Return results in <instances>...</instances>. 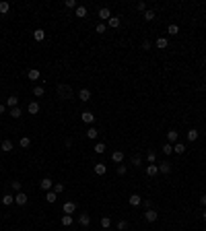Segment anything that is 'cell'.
Listing matches in <instances>:
<instances>
[{
    "instance_id": "6da1fadb",
    "label": "cell",
    "mask_w": 206,
    "mask_h": 231,
    "mask_svg": "<svg viewBox=\"0 0 206 231\" xmlns=\"http://www.w3.org/2000/svg\"><path fill=\"white\" fill-rule=\"evenodd\" d=\"M56 93H58L60 99H70L72 97V87H70L68 83H60L58 89H56Z\"/></svg>"
},
{
    "instance_id": "7a4b0ae2",
    "label": "cell",
    "mask_w": 206,
    "mask_h": 231,
    "mask_svg": "<svg viewBox=\"0 0 206 231\" xmlns=\"http://www.w3.org/2000/svg\"><path fill=\"white\" fill-rule=\"evenodd\" d=\"M159 219V213L155 211V208H147V213H144V221L147 223H155Z\"/></svg>"
},
{
    "instance_id": "3957f363",
    "label": "cell",
    "mask_w": 206,
    "mask_h": 231,
    "mask_svg": "<svg viewBox=\"0 0 206 231\" xmlns=\"http://www.w3.org/2000/svg\"><path fill=\"white\" fill-rule=\"evenodd\" d=\"M62 211H64V215H72L74 211H76V202H72V200H68V202H64V207H62Z\"/></svg>"
},
{
    "instance_id": "277c9868",
    "label": "cell",
    "mask_w": 206,
    "mask_h": 231,
    "mask_svg": "<svg viewBox=\"0 0 206 231\" xmlns=\"http://www.w3.org/2000/svg\"><path fill=\"white\" fill-rule=\"evenodd\" d=\"M27 200H29V198H27V194H25V192H17V194H15V202L19 204V207H25V204H27Z\"/></svg>"
},
{
    "instance_id": "5b68a950",
    "label": "cell",
    "mask_w": 206,
    "mask_h": 231,
    "mask_svg": "<svg viewBox=\"0 0 206 231\" xmlns=\"http://www.w3.org/2000/svg\"><path fill=\"white\" fill-rule=\"evenodd\" d=\"M97 15H99V19H101V21H109V19H111V10H109L107 6H103V8H99Z\"/></svg>"
},
{
    "instance_id": "8992f818",
    "label": "cell",
    "mask_w": 206,
    "mask_h": 231,
    "mask_svg": "<svg viewBox=\"0 0 206 231\" xmlns=\"http://www.w3.org/2000/svg\"><path fill=\"white\" fill-rule=\"evenodd\" d=\"M39 186H41V190H52V188H54V180H52V177H44V180H41L39 182Z\"/></svg>"
},
{
    "instance_id": "52a82bcc",
    "label": "cell",
    "mask_w": 206,
    "mask_h": 231,
    "mask_svg": "<svg viewBox=\"0 0 206 231\" xmlns=\"http://www.w3.org/2000/svg\"><path fill=\"white\" fill-rule=\"evenodd\" d=\"M80 120H83L85 124H93L95 122V116L91 112H83V113H80Z\"/></svg>"
},
{
    "instance_id": "ba28073f",
    "label": "cell",
    "mask_w": 206,
    "mask_h": 231,
    "mask_svg": "<svg viewBox=\"0 0 206 231\" xmlns=\"http://www.w3.org/2000/svg\"><path fill=\"white\" fill-rule=\"evenodd\" d=\"M169 171H171V165H169V161H163V163H159V173L167 176Z\"/></svg>"
},
{
    "instance_id": "9c48e42d",
    "label": "cell",
    "mask_w": 206,
    "mask_h": 231,
    "mask_svg": "<svg viewBox=\"0 0 206 231\" xmlns=\"http://www.w3.org/2000/svg\"><path fill=\"white\" fill-rule=\"evenodd\" d=\"M79 99L87 103L89 99H91V91H89V89H80V91H79Z\"/></svg>"
},
{
    "instance_id": "30bf717a",
    "label": "cell",
    "mask_w": 206,
    "mask_h": 231,
    "mask_svg": "<svg viewBox=\"0 0 206 231\" xmlns=\"http://www.w3.org/2000/svg\"><path fill=\"white\" fill-rule=\"evenodd\" d=\"M27 112H29L31 116H35V113H39V103H37V101H31V103L27 105Z\"/></svg>"
},
{
    "instance_id": "8fae6325",
    "label": "cell",
    "mask_w": 206,
    "mask_h": 231,
    "mask_svg": "<svg viewBox=\"0 0 206 231\" xmlns=\"http://www.w3.org/2000/svg\"><path fill=\"white\" fill-rule=\"evenodd\" d=\"M111 161L120 165V163L124 161V153H122V151H113V153H111Z\"/></svg>"
},
{
    "instance_id": "7c38bea8",
    "label": "cell",
    "mask_w": 206,
    "mask_h": 231,
    "mask_svg": "<svg viewBox=\"0 0 206 231\" xmlns=\"http://www.w3.org/2000/svg\"><path fill=\"white\" fill-rule=\"evenodd\" d=\"M177 138H179V132H175V130H169L167 132V143H177Z\"/></svg>"
},
{
    "instance_id": "4fadbf2b",
    "label": "cell",
    "mask_w": 206,
    "mask_h": 231,
    "mask_svg": "<svg viewBox=\"0 0 206 231\" xmlns=\"http://www.w3.org/2000/svg\"><path fill=\"white\" fill-rule=\"evenodd\" d=\"M95 173H97V176H103V173L107 171V165H105V163H95Z\"/></svg>"
},
{
    "instance_id": "5bb4252c",
    "label": "cell",
    "mask_w": 206,
    "mask_h": 231,
    "mask_svg": "<svg viewBox=\"0 0 206 231\" xmlns=\"http://www.w3.org/2000/svg\"><path fill=\"white\" fill-rule=\"evenodd\" d=\"M33 39L35 41H44L45 39V31L44 29H35L33 31Z\"/></svg>"
},
{
    "instance_id": "9a60e30c",
    "label": "cell",
    "mask_w": 206,
    "mask_h": 231,
    "mask_svg": "<svg viewBox=\"0 0 206 231\" xmlns=\"http://www.w3.org/2000/svg\"><path fill=\"white\" fill-rule=\"evenodd\" d=\"M6 105H8V108H19V97H17V95H10V97L6 99Z\"/></svg>"
},
{
    "instance_id": "2e32d148",
    "label": "cell",
    "mask_w": 206,
    "mask_h": 231,
    "mask_svg": "<svg viewBox=\"0 0 206 231\" xmlns=\"http://www.w3.org/2000/svg\"><path fill=\"white\" fill-rule=\"evenodd\" d=\"M186 136H188V140H190V143H194V140H198V130H196V128H190Z\"/></svg>"
},
{
    "instance_id": "e0dca14e",
    "label": "cell",
    "mask_w": 206,
    "mask_h": 231,
    "mask_svg": "<svg viewBox=\"0 0 206 231\" xmlns=\"http://www.w3.org/2000/svg\"><path fill=\"white\" fill-rule=\"evenodd\" d=\"M128 202H130L132 207H138V204H142V198L138 196V194H132V196L128 198Z\"/></svg>"
},
{
    "instance_id": "ac0fdd59",
    "label": "cell",
    "mask_w": 206,
    "mask_h": 231,
    "mask_svg": "<svg viewBox=\"0 0 206 231\" xmlns=\"http://www.w3.org/2000/svg\"><path fill=\"white\" fill-rule=\"evenodd\" d=\"M0 149H2L4 153H10V151H13V143H10L8 138H4V140H2V144H0Z\"/></svg>"
},
{
    "instance_id": "d6986e66",
    "label": "cell",
    "mask_w": 206,
    "mask_h": 231,
    "mask_svg": "<svg viewBox=\"0 0 206 231\" xmlns=\"http://www.w3.org/2000/svg\"><path fill=\"white\" fill-rule=\"evenodd\" d=\"M157 173H159V165H147V176L155 177Z\"/></svg>"
},
{
    "instance_id": "ffe728a7",
    "label": "cell",
    "mask_w": 206,
    "mask_h": 231,
    "mask_svg": "<svg viewBox=\"0 0 206 231\" xmlns=\"http://www.w3.org/2000/svg\"><path fill=\"white\" fill-rule=\"evenodd\" d=\"M155 45H157L159 50H165L167 45H169V41H167V37H159V39L155 41Z\"/></svg>"
},
{
    "instance_id": "44dd1931",
    "label": "cell",
    "mask_w": 206,
    "mask_h": 231,
    "mask_svg": "<svg viewBox=\"0 0 206 231\" xmlns=\"http://www.w3.org/2000/svg\"><path fill=\"white\" fill-rule=\"evenodd\" d=\"M27 76H29V81H37L41 74H39V70H37V68H31L29 72H27Z\"/></svg>"
},
{
    "instance_id": "7402d4cb",
    "label": "cell",
    "mask_w": 206,
    "mask_h": 231,
    "mask_svg": "<svg viewBox=\"0 0 206 231\" xmlns=\"http://www.w3.org/2000/svg\"><path fill=\"white\" fill-rule=\"evenodd\" d=\"M44 93H45V89L41 87V85H35V87H33V95H35V97H44Z\"/></svg>"
},
{
    "instance_id": "603a6c76",
    "label": "cell",
    "mask_w": 206,
    "mask_h": 231,
    "mask_svg": "<svg viewBox=\"0 0 206 231\" xmlns=\"http://www.w3.org/2000/svg\"><path fill=\"white\" fill-rule=\"evenodd\" d=\"M56 198H58V194H56L54 190H49L48 194H45V200H48L49 204H54V202H56Z\"/></svg>"
},
{
    "instance_id": "cb8c5ba5",
    "label": "cell",
    "mask_w": 206,
    "mask_h": 231,
    "mask_svg": "<svg viewBox=\"0 0 206 231\" xmlns=\"http://www.w3.org/2000/svg\"><path fill=\"white\" fill-rule=\"evenodd\" d=\"M147 161L151 163V165H155V163H157V153H155V151H148L147 153Z\"/></svg>"
},
{
    "instance_id": "d4e9b609",
    "label": "cell",
    "mask_w": 206,
    "mask_h": 231,
    "mask_svg": "<svg viewBox=\"0 0 206 231\" xmlns=\"http://www.w3.org/2000/svg\"><path fill=\"white\" fill-rule=\"evenodd\" d=\"M13 202H15V196H10V194H4V196H2V204H4V207H10Z\"/></svg>"
},
{
    "instance_id": "484cf974",
    "label": "cell",
    "mask_w": 206,
    "mask_h": 231,
    "mask_svg": "<svg viewBox=\"0 0 206 231\" xmlns=\"http://www.w3.org/2000/svg\"><path fill=\"white\" fill-rule=\"evenodd\" d=\"M72 221H74V219H72V215H64L60 223H62L64 227H70V225H72Z\"/></svg>"
},
{
    "instance_id": "4316f807",
    "label": "cell",
    "mask_w": 206,
    "mask_h": 231,
    "mask_svg": "<svg viewBox=\"0 0 206 231\" xmlns=\"http://www.w3.org/2000/svg\"><path fill=\"white\" fill-rule=\"evenodd\" d=\"M173 153H179V155L186 153V144H183V143H175V144H173Z\"/></svg>"
},
{
    "instance_id": "83f0119b",
    "label": "cell",
    "mask_w": 206,
    "mask_h": 231,
    "mask_svg": "<svg viewBox=\"0 0 206 231\" xmlns=\"http://www.w3.org/2000/svg\"><path fill=\"white\" fill-rule=\"evenodd\" d=\"M79 223H80L83 227H87L89 223H91V217H89L87 213H85V215H80V217H79Z\"/></svg>"
},
{
    "instance_id": "f1b7e54d",
    "label": "cell",
    "mask_w": 206,
    "mask_h": 231,
    "mask_svg": "<svg viewBox=\"0 0 206 231\" xmlns=\"http://www.w3.org/2000/svg\"><path fill=\"white\" fill-rule=\"evenodd\" d=\"M107 25L111 27V29H118V27H120V19H118V17H111V19L107 21Z\"/></svg>"
},
{
    "instance_id": "f546056e",
    "label": "cell",
    "mask_w": 206,
    "mask_h": 231,
    "mask_svg": "<svg viewBox=\"0 0 206 231\" xmlns=\"http://www.w3.org/2000/svg\"><path fill=\"white\" fill-rule=\"evenodd\" d=\"M167 33H169V35H177V33H179V27H177L175 23H171L169 27H167Z\"/></svg>"
},
{
    "instance_id": "4dcf8cb0",
    "label": "cell",
    "mask_w": 206,
    "mask_h": 231,
    "mask_svg": "<svg viewBox=\"0 0 206 231\" xmlns=\"http://www.w3.org/2000/svg\"><path fill=\"white\" fill-rule=\"evenodd\" d=\"M8 10H10V4H8V2H4V0H2V2H0V15H6Z\"/></svg>"
},
{
    "instance_id": "1f68e13d",
    "label": "cell",
    "mask_w": 206,
    "mask_h": 231,
    "mask_svg": "<svg viewBox=\"0 0 206 231\" xmlns=\"http://www.w3.org/2000/svg\"><path fill=\"white\" fill-rule=\"evenodd\" d=\"M87 136H89V138H97V136H99V130H97V128H93V126H91V128L87 130Z\"/></svg>"
},
{
    "instance_id": "d6a6232c",
    "label": "cell",
    "mask_w": 206,
    "mask_h": 231,
    "mask_svg": "<svg viewBox=\"0 0 206 231\" xmlns=\"http://www.w3.org/2000/svg\"><path fill=\"white\" fill-rule=\"evenodd\" d=\"M109 225H111V219H109V217H101V227L103 229H109Z\"/></svg>"
},
{
    "instance_id": "836d02e7",
    "label": "cell",
    "mask_w": 206,
    "mask_h": 231,
    "mask_svg": "<svg viewBox=\"0 0 206 231\" xmlns=\"http://www.w3.org/2000/svg\"><path fill=\"white\" fill-rule=\"evenodd\" d=\"M130 163H132V165H136V167H138V165H142V157H140V155H134V157L130 159Z\"/></svg>"
},
{
    "instance_id": "e575fe53",
    "label": "cell",
    "mask_w": 206,
    "mask_h": 231,
    "mask_svg": "<svg viewBox=\"0 0 206 231\" xmlns=\"http://www.w3.org/2000/svg\"><path fill=\"white\" fill-rule=\"evenodd\" d=\"M10 118H21V108H10Z\"/></svg>"
},
{
    "instance_id": "d590c367",
    "label": "cell",
    "mask_w": 206,
    "mask_h": 231,
    "mask_svg": "<svg viewBox=\"0 0 206 231\" xmlns=\"http://www.w3.org/2000/svg\"><path fill=\"white\" fill-rule=\"evenodd\" d=\"M21 147H23V149H27V147H29V144H31V138L29 136H23V138H21Z\"/></svg>"
},
{
    "instance_id": "8d00e7d4",
    "label": "cell",
    "mask_w": 206,
    "mask_h": 231,
    "mask_svg": "<svg viewBox=\"0 0 206 231\" xmlns=\"http://www.w3.org/2000/svg\"><path fill=\"white\" fill-rule=\"evenodd\" d=\"M163 153H165V155H171V153H173V144H171V143L163 144Z\"/></svg>"
},
{
    "instance_id": "74e56055",
    "label": "cell",
    "mask_w": 206,
    "mask_h": 231,
    "mask_svg": "<svg viewBox=\"0 0 206 231\" xmlns=\"http://www.w3.org/2000/svg\"><path fill=\"white\" fill-rule=\"evenodd\" d=\"M95 153H97V155L105 153V144H103V143H97V144H95Z\"/></svg>"
},
{
    "instance_id": "f35d334b",
    "label": "cell",
    "mask_w": 206,
    "mask_h": 231,
    "mask_svg": "<svg viewBox=\"0 0 206 231\" xmlns=\"http://www.w3.org/2000/svg\"><path fill=\"white\" fill-rule=\"evenodd\" d=\"M76 17H87V8L85 6H76Z\"/></svg>"
},
{
    "instance_id": "ab89813d",
    "label": "cell",
    "mask_w": 206,
    "mask_h": 231,
    "mask_svg": "<svg viewBox=\"0 0 206 231\" xmlns=\"http://www.w3.org/2000/svg\"><path fill=\"white\" fill-rule=\"evenodd\" d=\"M126 229H128V221H124V219L118 221V231H126Z\"/></svg>"
},
{
    "instance_id": "60d3db41",
    "label": "cell",
    "mask_w": 206,
    "mask_h": 231,
    "mask_svg": "<svg viewBox=\"0 0 206 231\" xmlns=\"http://www.w3.org/2000/svg\"><path fill=\"white\" fill-rule=\"evenodd\" d=\"M105 29H107V25H105V23H99L97 27H95V31H97V33H105Z\"/></svg>"
},
{
    "instance_id": "b9f144b4",
    "label": "cell",
    "mask_w": 206,
    "mask_h": 231,
    "mask_svg": "<svg viewBox=\"0 0 206 231\" xmlns=\"http://www.w3.org/2000/svg\"><path fill=\"white\" fill-rule=\"evenodd\" d=\"M155 19V10H147L144 13V21H152Z\"/></svg>"
},
{
    "instance_id": "7bdbcfd3",
    "label": "cell",
    "mask_w": 206,
    "mask_h": 231,
    "mask_svg": "<svg viewBox=\"0 0 206 231\" xmlns=\"http://www.w3.org/2000/svg\"><path fill=\"white\" fill-rule=\"evenodd\" d=\"M116 171H118V176H124V173L128 171V167H126V165H122V163H120V165H118V169H116Z\"/></svg>"
},
{
    "instance_id": "ee69618b",
    "label": "cell",
    "mask_w": 206,
    "mask_h": 231,
    "mask_svg": "<svg viewBox=\"0 0 206 231\" xmlns=\"http://www.w3.org/2000/svg\"><path fill=\"white\" fill-rule=\"evenodd\" d=\"M64 6H66V8H76V0H66Z\"/></svg>"
},
{
    "instance_id": "f6af8a7d",
    "label": "cell",
    "mask_w": 206,
    "mask_h": 231,
    "mask_svg": "<svg viewBox=\"0 0 206 231\" xmlns=\"http://www.w3.org/2000/svg\"><path fill=\"white\" fill-rule=\"evenodd\" d=\"M54 192H56V194H62V192H64V184H54Z\"/></svg>"
},
{
    "instance_id": "bcb514c9",
    "label": "cell",
    "mask_w": 206,
    "mask_h": 231,
    "mask_svg": "<svg viewBox=\"0 0 206 231\" xmlns=\"http://www.w3.org/2000/svg\"><path fill=\"white\" fill-rule=\"evenodd\" d=\"M10 188H13L15 192H23L21 190V182H10Z\"/></svg>"
},
{
    "instance_id": "7dc6e473",
    "label": "cell",
    "mask_w": 206,
    "mask_h": 231,
    "mask_svg": "<svg viewBox=\"0 0 206 231\" xmlns=\"http://www.w3.org/2000/svg\"><path fill=\"white\" fill-rule=\"evenodd\" d=\"M136 10H140V13H147V4H144V2H138V4H136Z\"/></svg>"
},
{
    "instance_id": "c3c4849f",
    "label": "cell",
    "mask_w": 206,
    "mask_h": 231,
    "mask_svg": "<svg viewBox=\"0 0 206 231\" xmlns=\"http://www.w3.org/2000/svg\"><path fill=\"white\" fill-rule=\"evenodd\" d=\"M142 50H151V41H148V39L142 41Z\"/></svg>"
},
{
    "instance_id": "681fc988",
    "label": "cell",
    "mask_w": 206,
    "mask_h": 231,
    "mask_svg": "<svg viewBox=\"0 0 206 231\" xmlns=\"http://www.w3.org/2000/svg\"><path fill=\"white\" fill-rule=\"evenodd\" d=\"M142 204H144L147 208H151V207H152V202H151V200H142Z\"/></svg>"
},
{
    "instance_id": "f907efd6",
    "label": "cell",
    "mask_w": 206,
    "mask_h": 231,
    "mask_svg": "<svg viewBox=\"0 0 206 231\" xmlns=\"http://www.w3.org/2000/svg\"><path fill=\"white\" fill-rule=\"evenodd\" d=\"M200 204H202V207H206V194H204V196L200 198Z\"/></svg>"
},
{
    "instance_id": "816d5d0a",
    "label": "cell",
    "mask_w": 206,
    "mask_h": 231,
    "mask_svg": "<svg viewBox=\"0 0 206 231\" xmlns=\"http://www.w3.org/2000/svg\"><path fill=\"white\" fill-rule=\"evenodd\" d=\"M4 112H6V105H4V103H0V113H4Z\"/></svg>"
},
{
    "instance_id": "f5cc1de1",
    "label": "cell",
    "mask_w": 206,
    "mask_h": 231,
    "mask_svg": "<svg viewBox=\"0 0 206 231\" xmlns=\"http://www.w3.org/2000/svg\"><path fill=\"white\" fill-rule=\"evenodd\" d=\"M202 219H204V221H206V211H204V213H202Z\"/></svg>"
}]
</instances>
